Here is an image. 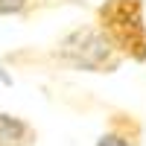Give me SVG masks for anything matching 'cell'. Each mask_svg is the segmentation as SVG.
I'll return each mask as SVG.
<instances>
[{
	"label": "cell",
	"instance_id": "1",
	"mask_svg": "<svg viewBox=\"0 0 146 146\" xmlns=\"http://www.w3.org/2000/svg\"><path fill=\"white\" fill-rule=\"evenodd\" d=\"M143 0H105L96 9L100 35L111 44V50L129 62H146V18Z\"/></svg>",
	"mask_w": 146,
	"mask_h": 146
},
{
	"label": "cell",
	"instance_id": "5",
	"mask_svg": "<svg viewBox=\"0 0 146 146\" xmlns=\"http://www.w3.org/2000/svg\"><path fill=\"white\" fill-rule=\"evenodd\" d=\"M32 0H0V15H21L29 9Z\"/></svg>",
	"mask_w": 146,
	"mask_h": 146
},
{
	"label": "cell",
	"instance_id": "3",
	"mask_svg": "<svg viewBox=\"0 0 146 146\" xmlns=\"http://www.w3.org/2000/svg\"><path fill=\"white\" fill-rule=\"evenodd\" d=\"M94 146H140V123L126 111H114Z\"/></svg>",
	"mask_w": 146,
	"mask_h": 146
},
{
	"label": "cell",
	"instance_id": "4",
	"mask_svg": "<svg viewBox=\"0 0 146 146\" xmlns=\"http://www.w3.org/2000/svg\"><path fill=\"white\" fill-rule=\"evenodd\" d=\"M38 131L23 117L0 111V146H35Z\"/></svg>",
	"mask_w": 146,
	"mask_h": 146
},
{
	"label": "cell",
	"instance_id": "2",
	"mask_svg": "<svg viewBox=\"0 0 146 146\" xmlns=\"http://www.w3.org/2000/svg\"><path fill=\"white\" fill-rule=\"evenodd\" d=\"M58 62L73 70H88V73H114L120 67V58L111 44H108L96 27H79L67 32L56 47Z\"/></svg>",
	"mask_w": 146,
	"mask_h": 146
}]
</instances>
